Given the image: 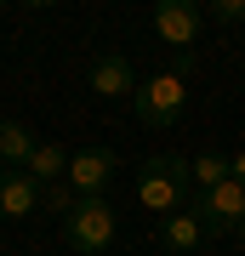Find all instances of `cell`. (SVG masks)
<instances>
[{
	"label": "cell",
	"mask_w": 245,
	"mask_h": 256,
	"mask_svg": "<svg viewBox=\"0 0 245 256\" xmlns=\"http://www.w3.org/2000/svg\"><path fill=\"white\" fill-rule=\"evenodd\" d=\"M200 23H205L200 0H160L154 6V34L165 46H177V52H188L194 40H200Z\"/></svg>",
	"instance_id": "obj_5"
},
{
	"label": "cell",
	"mask_w": 245,
	"mask_h": 256,
	"mask_svg": "<svg viewBox=\"0 0 245 256\" xmlns=\"http://www.w3.org/2000/svg\"><path fill=\"white\" fill-rule=\"evenodd\" d=\"M234 182L245 188V148H239V154H234Z\"/></svg>",
	"instance_id": "obj_15"
},
{
	"label": "cell",
	"mask_w": 245,
	"mask_h": 256,
	"mask_svg": "<svg viewBox=\"0 0 245 256\" xmlns=\"http://www.w3.org/2000/svg\"><path fill=\"white\" fill-rule=\"evenodd\" d=\"M188 68H194V52H182L177 68H165V74L137 86V120L148 131H171L182 120V108H188Z\"/></svg>",
	"instance_id": "obj_2"
},
{
	"label": "cell",
	"mask_w": 245,
	"mask_h": 256,
	"mask_svg": "<svg viewBox=\"0 0 245 256\" xmlns=\"http://www.w3.org/2000/svg\"><path fill=\"white\" fill-rule=\"evenodd\" d=\"M35 148H40V137L23 126V120H0V160H6V171H23Z\"/></svg>",
	"instance_id": "obj_10"
},
{
	"label": "cell",
	"mask_w": 245,
	"mask_h": 256,
	"mask_svg": "<svg viewBox=\"0 0 245 256\" xmlns=\"http://www.w3.org/2000/svg\"><path fill=\"white\" fill-rule=\"evenodd\" d=\"M188 176H194V188H217V182L234 176V160H228L222 148H205V154L188 160Z\"/></svg>",
	"instance_id": "obj_12"
},
{
	"label": "cell",
	"mask_w": 245,
	"mask_h": 256,
	"mask_svg": "<svg viewBox=\"0 0 245 256\" xmlns=\"http://www.w3.org/2000/svg\"><path fill=\"white\" fill-rule=\"evenodd\" d=\"M40 182L29 171H0V216H12V222H23V216H35L40 210Z\"/></svg>",
	"instance_id": "obj_8"
},
{
	"label": "cell",
	"mask_w": 245,
	"mask_h": 256,
	"mask_svg": "<svg viewBox=\"0 0 245 256\" xmlns=\"http://www.w3.org/2000/svg\"><path fill=\"white\" fill-rule=\"evenodd\" d=\"M194 200V176L182 154H154L137 165V205L154 210V216H171V210H188Z\"/></svg>",
	"instance_id": "obj_1"
},
{
	"label": "cell",
	"mask_w": 245,
	"mask_h": 256,
	"mask_svg": "<svg viewBox=\"0 0 245 256\" xmlns=\"http://www.w3.org/2000/svg\"><path fill=\"white\" fill-rule=\"evenodd\" d=\"M40 205H46V210H52V216H69V210H74V205H80V194H74L69 182H52V188H46V194H40Z\"/></svg>",
	"instance_id": "obj_13"
},
{
	"label": "cell",
	"mask_w": 245,
	"mask_h": 256,
	"mask_svg": "<svg viewBox=\"0 0 245 256\" xmlns=\"http://www.w3.org/2000/svg\"><path fill=\"white\" fill-rule=\"evenodd\" d=\"M91 92H97V97H109V102H120V97H137V68H131L120 52L91 57Z\"/></svg>",
	"instance_id": "obj_7"
},
{
	"label": "cell",
	"mask_w": 245,
	"mask_h": 256,
	"mask_svg": "<svg viewBox=\"0 0 245 256\" xmlns=\"http://www.w3.org/2000/svg\"><path fill=\"white\" fill-rule=\"evenodd\" d=\"M29 176H35L40 188H52V182H63L69 176V148H57V142H40L35 154H29V165H23Z\"/></svg>",
	"instance_id": "obj_11"
},
{
	"label": "cell",
	"mask_w": 245,
	"mask_h": 256,
	"mask_svg": "<svg viewBox=\"0 0 245 256\" xmlns=\"http://www.w3.org/2000/svg\"><path fill=\"white\" fill-rule=\"evenodd\" d=\"M205 18H211V23H222V28H228V23H245V0H211Z\"/></svg>",
	"instance_id": "obj_14"
},
{
	"label": "cell",
	"mask_w": 245,
	"mask_h": 256,
	"mask_svg": "<svg viewBox=\"0 0 245 256\" xmlns=\"http://www.w3.org/2000/svg\"><path fill=\"white\" fill-rule=\"evenodd\" d=\"M114 234H120V216H114L109 200H80L63 216V245L74 256H103V250L114 245Z\"/></svg>",
	"instance_id": "obj_3"
},
{
	"label": "cell",
	"mask_w": 245,
	"mask_h": 256,
	"mask_svg": "<svg viewBox=\"0 0 245 256\" xmlns=\"http://www.w3.org/2000/svg\"><path fill=\"white\" fill-rule=\"evenodd\" d=\"M188 210L205 222V239H228V234L245 228V188L234 182V176L217 182V188H194Z\"/></svg>",
	"instance_id": "obj_4"
},
{
	"label": "cell",
	"mask_w": 245,
	"mask_h": 256,
	"mask_svg": "<svg viewBox=\"0 0 245 256\" xmlns=\"http://www.w3.org/2000/svg\"><path fill=\"white\" fill-rule=\"evenodd\" d=\"M154 239H160V250L188 256V250H200V245H205V222L194 216V210H171V216H160Z\"/></svg>",
	"instance_id": "obj_9"
},
{
	"label": "cell",
	"mask_w": 245,
	"mask_h": 256,
	"mask_svg": "<svg viewBox=\"0 0 245 256\" xmlns=\"http://www.w3.org/2000/svg\"><path fill=\"white\" fill-rule=\"evenodd\" d=\"M234 239H239V245H245V228H239V234H234Z\"/></svg>",
	"instance_id": "obj_16"
},
{
	"label": "cell",
	"mask_w": 245,
	"mask_h": 256,
	"mask_svg": "<svg viewBox=\"0 0 245 256\" xmlns=\"http://www.w3.org/2000/svg\"><path fill=\"white\" fill-rule=\"evenodd\" d=\"M114 154L109 148H80V154H69V176L63 182L80 194V200H103V194H109V182H114Z\"/></svg>",
	"instance_id": "obj_6"
}]
</instances>
